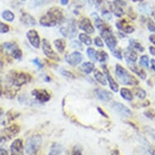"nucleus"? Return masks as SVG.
<instances>
[{
    "label": "nucleus",
    "instance_id": "obj_1",
    "mask_svg": "<svg viewBox=\"0 0 155 155\" xmlns=\"http://www.w3.org/2000/svg\"><path fill=\"white\" fill-rule=\"evenodd\" d=\"M64 21V12L61 8H50L48 12L40 19V25L44 27H54L58 24H62Z\"/></svg>",
    "mask_w": 155,
    "mask_h": 155
},
{
    "label": "nucleus",
    "instance_id": "obj_2",
    "mask_svg": "<svg viewBox=\"0 0 155 155\" xmlns=\"http://www.w3.org/2000/svg\"><path fill=\"white\" fill-rule=\"evenodd\" d=\"M115 76L117 79L124 85H130V86H135L139 84L138 80L129 73V71L127 69H125L120 64H116L115 66Z\"/></svg>",
    "mask_w": 155,
    "mask_h": 155
},
{
    "label": "nucleus",
    "instance_id": "obj_3",
    "mask_svg": "<svg viewBox=\"0 0 155 155\" xmlns=\"http://www.w3.org/2000/svg\"><path fill=\"white\" fill-rule=\"evenodd\" d=\"M30 76L25 72H16V71H12L8 74V84H11L14 86L20 88L24 84H27L30 81Z\"/></svg>",
    "mask_w": 155,
    "mask_h": 155
},
{
    "label": "nucleus",
    "instance_id": "obj_4",
    "mask_svg": "<svg viewBox=\"0 0 155 155\" xmlns=\"http://www.w3.org/2000/svg\"><path fill=\"white\" fill-rule=\"evenodd\" d=\"M41 145V137L39 135H33L26 140V155H37Z\"/></svg>",
    "mask_w": 155,
    "mask_h": 155
},
{
    "label": "nucleus",
    "instance_id": "obj_5",
    "mask_svg": "<svg viewBox=\"0 0 155 155\" xmlns=\"http://www.w3.org/2000/svg\"><path fill=\"white\" fill-rule=\"evenodd\" d=\"M101 37L104 39L105 43L110 51L112 52L114 50H115L118 41L114 33H112L111 28L108 27V28L101 31Z\"/></svg>",
    "mask_w": 155,
    "mask_h": 155
},
{
    "label": "nucleus",
    "instance_id": "obj_6",
    "mask_svg": "<svg viewBox=\"0 0 155 155\" xmlns=\"http://www.w3.org/2000/svg\"><path fill=\"white\" fill-rule=\"evenodd\" d=\"M2 48L15 59H21L22 58V51L14 42H4L2 45Z\"/></svg>",
    "mask_w": 155,
    "mask_h": 155
},
{
    "label": "nucleus",
    "instance_id": "obj_7",
    "mask_svg": "<svg viewBox=\"0 0 155 155\" xmlns=\"http://www.w3.org/2000/svg\"><path fill=\"white\" fill-rule=\"evenodd\" d=\"M60 33L64 38L72 39L77 35V28H76V21L71 20L68 23L67 26L60 28Z\"/></svg>",
    "mask_w": 155,
    "mask_h": 155
},
{
    "label": "nucleus",
    "instance_id": "obj_8",
    "mask_svg": "<svg viewBox=\"0 0 155 155\" xmlns=\"http://www.w3.org/2000/svg\"><path fill=\"white\" fill-rule=\"evenodd\" d=\"M21 131V127L18 125L13 124L8 127L5 129H3L2 132L0 133L1 141H6L14 137L15 135H17Z\"/></svg>",
    "mask_w": 155,
    "mask_h": 155
},
{
    "label": "nucleus",
    "instance_id": "obj_9",
    "mask_svg": "<svg viewBox=\"0 0 155 155\" xmlns=\"http://www.w3.org/2000/svg\"><path fill=\"white\" fill-rule=\"evenodd\" d=\"M41 47H42L43 54L48 59H51V60H54V61H59L60 60L59 55L52 49L51 43L49 42L48 40H46V39H43L42 40Z\"/></svg>",
    "mask_w": 155,
    "mask_h": 155
},
{
    "label": "nucleus",
    "instance_id": "obj_10",
    "mask_svg": "<svg viewBox=\"0 0 155 155\" xmlns=\"http://www.w3.org/2000/svg\"><path fill=\"white\" fill-rule=\"evenodd\" d=\"M111 108L122 117L129 118L130 116H132V113L131 110L120 102H113L111 105Z\"/></svg>",
    "mask_w": 155,
    "mask_h": 155
},
{
    "label": "nucleus",
    "instance_id": "obj_11",
    "mask_svg": "<svg viewBox=\"0 0 155 155\" xmlns=\"http://www.w3.org/2000/svg\"><path fill=\"white\" fill-rule=\"evenodd\" d=\"M31 94L40 103L48 102L51 99V94L46 89H34L32 91Z\"/></svg>",
    "mask_w": 155,
    "mask_h": 155
},
{
    "label": "nucleus",
    "instance_id": "obj_12",
    "mask_svg": "<svg viewBox=\"0 0 155 155\" xmlns=\"http://www.w3.org/2000/svg\"><path fill=\"white\" fill-rule=\"evenodd\" d=\"M26 37L28 38V42L30 43V45L36 49H38L40 47V44H41V41H40V36L38 33V32L35 29H30L28 30L26 33Z\"/></svg>",
    "mask_w": 155,
    "mask_h": 155
},
{
    "label": "nucleus",
    "instance_id": "obj_13",
    "mask_svg": "<svg viewBox=\"0 0 155 155\" xmlns=\"http://www.w3.org/2000/svg\"><path fill=\"white\" fill-rule=\"evenodd\" d=\"M10 150L11 155H25L23 140L19 138L13 140L10 146Z\"/></svg>",
    "mask_w": 155,
    "mask_h": 155
},
{
    "label": "nucleus",
    "instance_id": "obj_14",
    "mask_svg": "<svg viewBox=\"0 0 155 155\" xmlns=\"http://www.w3.org/2000/svg\"><path fill=\"white\" fill-rule=\"evenodd\" d=\"M65 59H66L67 63L68 64H70L71 66H76L82 62L83 55L79 51H75V52H72L69 54H67Z\"/></svg>",
    "mask_w": 155,
    "mask_h": 155
},
{
    "label": "nucleus",
    "instance_id": "obj_15",
    "mask_svg": "<svg viewBox=\"0 0 155 155\" xmlns=\"http://www.w3.org/2000/svg\"><path fill=\"white\" fill-rule=\"evenodd\" d=\"M78 26H79L80 29H81L82 31H84V33H89V34H92L95 32V28L93 26L91 21L89 18L84 17L82 18L81 20H80Z\"/></svg>",
    "mask_w": 155,
    "mask_h": 155
},
{
    "label": "nucleus",
    "instance_id": "obj_16",
    "mask_svg": "<svg viewBox=\"0 0 155 155\" xmlns=\"http://www.w3.org/2000/svg\"><path fill=\"white\" fill-rule=\"evenodd\" d=\"M115 25L120 31H122L124 33H132L135 31L134 26L129 23V21H127L126 19H122L118 21L115 24Z\"/></svg>",
    "mask_w": 155,
    "mask_h": 155
},
{
    "label": "nucleus",
    "instance_id": "obj_17",
    "mask_svg": "<svg viewBox=\"0 0 155 155\" xmlns=\"http://www.w3.org/2000/svg\"><path fill=\"white\" fill-rule=\"evenodd\" d=\"M94 94L98 99L102 102H110L113 97V94L110 92L102 89H94Z\"/></svg>",
    "mask_w": 155,
    "mask_h": 155
},
{
    "label": "nucleus",
    "instance_id": "obj_18",
    "mask_svg": "<svg viewBox=\"0 0 155 155\" xmlns=\"http://www.w3.org/2000/svg\"><path fill=\"white\" fill-rule=\"evenodd\" d=\"M20 19H21V23L26 26H34L37 24L35 18L32 16L30 14H28V12H25L24 10H21V18Z\"/></svg>",
    "mask_w": 155,
    "mask_h": 155
},
{
    "label": "nucleus",
    "instance_id": "obj_19",
    "mask_svg": "<svg viewBox=\"0 0 155 155\" xmlns=\"http://www.w3.org/2000/svg\"><path fill=\"white\" fill-rule=\"evenodd\" d=\"M124 55L125 60H126V62H127L128 64H135V63L137 62V54L136 51H134L133 49L131 48L130 46H128V47L126 49V51H124Z\"/></svg>",
    "mask_w": 155,
    "mask_h": 155
},
{
    "label": "nucleus",
    "instance_id": "obj_20",
    "mask_svg": "<svg viewBox=\"0 0 155 155\" xmlns=\"http://www.w3.org/2000/svg\"><path fill=\"white\" fill-rule=\"evenodd\" d=\"M102 68H103V70H104L105 76L107 77V81H108V83H109V86L110 88V89H111L113 92H115V93L119 91V84H118L117 83L115 82V81L112 78L111 75L110 74L109 70H108V68H107V66H106V65H102Z\"/></svg>",
    "mask_w": 155,
    "mask_h": 155
},
{
    "label": "nucleus",
    "instance_id": "obj_21",
    "mask_svg": "<svg viewBox=\"0 0 155 155\" xmlns=\"http://www.w3.org/2000/svg\"><path fill=\"white\" fill-rule=\"evenodd\" d=\"M109 8L110 12L113 13L116 17H122L124 14V12L123 10L122 7L117 4V3H115L114 2L109 3Z\"/></svg>",
    "mask_w": 155,
    "mask_h": 155
},
{
    "label": "nucleus",
    "instance_id": "obj_22",
    "mask_svg": "<svg viewBox=\"0 0 155 155\" xmlns=\"http://www.w3.org/2000/svg\"><path fill=\"white\" fill-rule=\"evenodd\" d=\"M91 17L94 19V24H95V26H96L97 28H98L100 31L103 30L105 28H108L109 26L107 25V24L105 23L104 21L101 19L99 17V15H97L96 12H93L91 15Z\"/></svg>",
    "mask_w": 155,
    "mask_h": 155
},
{
    "label": "nucleus",
    "instance_id": "obj_23",
    "mask_svg": "<svg viewBox=\"0 0 155 155\" xmlns=\"http://www.w3.org/2000/svg\"><path fill=\"white\" fill-rule=\"evenodd\" d=\"M129 68L130 70L132 71H133L134 73H136L137 75L139 77H140V79L142 80H145L146 79V77H147V74L145 72L143 68H141L140 67L137 66V65H136L134 64H129Z\"/></svg>",
    "mask_w": 155,
    "mask_h": 155
},
{
    "label": "nucleus",
    "instance_id": "obj_24",
    "mask_svg": "<svg viewBox=\"0 0 155 155\" xmlns=\"http://www.w3.org/2000/svg\"><path fill=\"white\" fill-rule=\"evenodd\" d=\"M63 153H64L63 145L58 143H54L53 145H51L49 155H62Z\"/></svg>",
    "mask_w": 155,
    "mask_h": 155
},
{
    "label": "nucleus",
    "instance_id": "obj_25",
    "mask_svg": "<svg viewBox=\"0 0 155 155\" xmlns=\"http://www.w3.org/2000/svg\"><path fill=\"white\" fill-rule=\"evenodd\" d=\"M94 78L97 81L100 83L102 85H104L106 86L107 84V77L105 76L104 74L98 70H94Z\"/></svg>",
    "mask_w": 155,
    "mask_h": 155
},
{
    "label": "nucleus",
    "instance_id": "obj_26",
    "mask_svg": "<svg viewBox=\"0 0 155 155\" xmlns=\"http://www.w3.org/2000/svg\"><path fill=\"white\" fill-rule=\"evenodd\" d=\"M51 0H30L28 3V8H36L49 3Z\"/></svg>",
    "mask_w": 155,
    "mask_h": 155
},
{
    "label": "nucleus",
    "instance_id": "obj_27",
    "mask_svg": "<svg viewBox=\"0 0 155 155\" xmlns=\"http://www.w3.org/2000/svg\"><path fill=\"white\" fill-rule=\"evenodd\" d=\"M80 70L85 74H90L94 70V64L91 62H85L81 65Z\"/></svg>",
    "mask_w": 155,
    "mask_h": 155
},
{
    "label": "nucleus",
    "instance_id": "obj_28",
    "mask_svg": "<svg viewBox=\"0 0 155 155\" xmlns=\"http://www.w3.org/2000/svg\"><path fill=\"white\" fill-rule=\"evenodd\" d=\"M54 46L59 53H64V50L66 48V42L64 39L59 38L54 41Z\"/></svg>",
    "mask_w": 155,
    "mask_h": 155
},
{
    "label": "nucleus",
    "instance_id": "obj_29",
    "mask_svg": "<svg viewBox=\"0 0 155 155\" xmlns=\"http://www.w3.org/2000/svg\"><path fill=\"white\" fill-rule=\"evenodd\" d=\"M120 95L123 98L127 101H132L133 100V94L130 89L127 88H122L120 89Z\"/></svg>",
    "mask_w": 155,
    "mask_h": 155
},
{
    "label": "nucleus",
    "instance_id": "obj_30",
    "mask_svg": "<svg viewBox=\"0 0 155 155\" xmlns=\"http://www.w3.org/2000/svg\"><path fill=\"white\" fill-rule=\"evenodd\" d=\"M129 46L136 51L143 52V51H145V48L143 47V46H141V44H140L139 41L134 40V39H131V40H130Z\"/></svg>",
    "mask_w": 155,
    "mask_h": 155
},
{
    "label": "nucleus",
    "instance_id": "obj_31",
    "mask_svg": "<svg viewBox=\"0 0 155 155\" xmlns=\"http://www.w3.org/2000/svg\"><path fill=\"white\" fill-rule=\"evenodd\" d=\"M2 18L8 22H12L15 19V14L12 11L5 10L2 13Z\"/></svg>",
    "mask_w": 155,
    "mask_h": 155
},
{
    "label": "nucleus",
    "instance_id": "obj_32",
    "mask_svg": "<svg viewBox=\"0 0 155 155\" xmlns=\"http://www.w3.org/2000/svg\"><path fill=\"white\" fill-rule=\"evenodd\" d=\"M79 40L81 42H82L83 44H84V45H86V46H91L92 45V39L91 38L89 37L88 34H86V33H80L79 34Z\"/></svg>",
    "mask_w": 155,
    "mask_h": 155
},
{
    "label": "nucleus",
    "instance_id": "obj_33",
    "mask_svg": "<svg viewBox=\"0 0 155 155\" xmlns=\"http://www.w3.org/2000/svg\"><path fill=\"white\" fill-rule=\"evenodd\" d=\"M87 55L93 62L97 61V51H95L93 47L87 49Z\"/></svg>",
    "mask_w": 155,
    "mask_h": 155
},
{
    "label": "nucleus",
    "instance_id": "obj_34",
    "mask_svg": "<svg viewBox=\"0 0 155 155\" xmlns=\"http://www.w3.org/2000/svg\"><path fill=\"white\" fill-rule=\"evenodd\" d=\"M133 93H134L135 96L140 98V99H145V97H146V92H145V89H143L142 88H140V87H137L136 88L133 90Z\"/></svg>",
    "mask_w": 155,
    "mask_h": 155
},
{
    "label": "nucleus",
    "instance_id": "obj_35",
    "mask_svg": "<svg viewBox=\"0 0 155 155\" xmlns=\"http://www.w3.org/2000/svg\"><path fill=\"white\" fill-rule=\"evenodd\" d=\"M108 59V54L105 51H97V60L100 63H105Z\"/></svg>",
    "mask_w": 155,
    "mask_h": 155
},
{
    "label": "nucleus",
    "instance_id": "obj_36",
    "mask_svg": "<svg viewBox=\"0 0 155 155\" xmlns=\"http://www.w3.org/2000/svg\"><path fill=\"white\" fill-rule=\"evenodd\" d=\"M149 61H150V59H149L148 55H142L139 60V64H140V66L148 68L149 67Z\"/></svg>",
    "mask_w": 155,
    "mask_h": 155
},
{
    "label": "nucleus",
    "instance_id": "obj_37",
    "mask_svg": "<svg viewBox=\"0 0 155 155\" xmlns=\"http://www.w3.org/2000/svg\"><path fill=\"white\" fill-rule=\"evenodd\" d=\"M10 31V27L7 24L3 22H0V33L4 34V33H8Z\"/></svg>",
    "mask_w": 155,
    "mask_h": 155
},
{
    "label": "nucleus",
    "instance_id": "obj_38",
    "mask_svg": "<svg viewBox=\"0 0 155 155\" xmlns=\"http://www.w3.org/2000/svg\"><path fill=\"white\" fill-rule=\"evenodd\" d=\"M147 28L149 31L152 32V33H155V22L152 19H149L147 21Z\"/></svg>",
    "mask_w": 155,
    "mask_h": 155
},
{
    "label": "nucleus",
    "instance_id": "obj_39",
    "mask_svg": "<svg viewBox=\"0 0 155 155\" xmlns=\"http://www.w3.org/2000/svg\"><path fill=\"white\" fill-rule=\"evenodd\" d=\"M102 16L104 20H107V21L111 20V17H112L110 12L107 10V9H103V10L102 11Z\"/></svg>",
    "mask_w": 155,
    "mask_h": 155
},
{
    "label": "nucleus",
    "instance_id": "obj_40",
    "mask_svg": "<svg viewBox=\"0 0 155 155\" xmlns=\"http://www.w3.org/2000/svg\"><path fill=\"white\" fill-rule=\"evenodd\" d=\"M60 73L63 75L64 76L67 77V78H70V79H75V75H74L71 71H69L68 70H64V69H62Z\"/></svg>",
    "mask_w": 155,
    "mask_h": 155
},
{
    "label": "nucleus",
    "instance_id": "obj_41",
    "mask_svg": "<svg viewBox=\"0 0 155 155\" xmlns=\"http://www.w3.org/2000/svg\"><path fill=\"white\" fill-rule=\"evenodd\" d=\"M94 44L97 46H98V47H103L104 46V43H103V41H102V40L99 37H96L95 38V39H94Z\"/></svg>",
    "mask_w": 155,
    "mask_h": 155
},
{
    "label": "nucleus",
    "instance_id": "obj_42",
    "mask_svg": "<svg viewBox=\"0 0 155 155\" xmlns=\"http://www.w3.org/2000/svg\"><path fill=\"white\" fill-rule=\"evenodd\" d=\"M112 54H113V55H114L115 58H117V59H123L122 52L120 51V50H114V51H112Z\"/></svg>",
    "mask_w": 155,
    "mask_h": 155
},
{
    "label": "nucleus",
    "instance_id": "obj_43",
    "mask_svg": "<svg viewBox=\"0 0 155 155\" xmlns=\"http://www.w3.org/2000/svg\"><path fill=\"white\" fill-rule=\"evenodd\" d=\"M71 46H72V47H74V48L79 49V50H83V46H82V45L81 44V42H79L78 41H72V42H71Z\"/></svg>",
    "mask_w": 155,
    "mask_h": 155
},
{
    "label": "nucleus",
    "instance_id": "obj_44",
    "mask_svg": "<svg viewBox=\"0 0 155 155\" xmlns=\"http://www.w3.org/2000/svg\"><path fill=\"white\" fill-rule=\"evenodd\" d=\"M71 155H82L81 150L80 148H78V146H76L72 150V153H71Z\"/></svg>",
    "mask_w": 155,
    "mask_h": 155
},
{
    "label": "nucleus",
    "instance_id": "obj_45",
    "mask_svg": "<svg viewBox=\"0 0 155 155\" xmlns=\"http://www.w3.org/2000/svg\"><path fill=\"white\" fill-rule=\"evenodd\" d=\"M33 63L35 64L38 68H43V64H42V63L39 60V59H34L33 60Z\"/></svg>",
    "mask_w": 155,
    "mask_h": 155
},
{
    "label": "nucleus",
    "instance_id": "obj_46",
    "mask_svg": "<svg viewBox=\"0 0 155 155\" xmlns=\"http://www.w3.org/2000/svg\"><path fill=\"white\" fill-rule=\"evenodd\" d=\"M128 15H129L130 17L132 18V19H135V18L137 17V15L135 14V12H133V10H132V8H130V10L128 11Z\"/></svg>",
    "mask_w": 155,
    "mask_h": 155
},
{
    "label": "nucleus",
    "instance_id": "obj_47",
    "mask_svg": "<svg viewBox=\"0 0 155 155\" xmlns=\"http://www.w3.org/2000/svg\"><path fill=\"white\" fill-rule=\"evenodd\" d=\"M114 2L115 3H117L120 6H126V3H125L124 0H114Z\"/></svg>",
    "mask_w": 155,
    "mask_h": 155
},
{
    "label": "nucleus",
    "instance_id": "obj_48",
    "mask_svg": "<svg viewBox=\"0 0 155 155\" xmlns=\"http://www.w3.org/2000/svg\"><path fill=\"white\" fill-rule=\"evenodd\" d=\"M103 2H104V0H95L94 1V4L96 5L97 8H99L100 6L103 3Z\"/></svg>",
    "mask_w": 155,
    "mask_h": 155
},
{
    "label": "nucleus",
    "instance_id": "obj_49",
    "mask_svg": "<svg viewBox=\"0 0 155 155\" xmlns=\"http://www.w3.org/2000/svg\"><path fill=\"white\" fill-rule=\"evenodd\" d=\"M149 40L152 44H153L155 46V34H151V35L149 37Z\"/></svg>",
    "mask_w": 155,
    "mask_h": 155
},
{
    "label": "nucleus",
    "instance_id": "obj_50",
    "mask_svg": "<svg viewBox=\"0 0 155 155\" xmlns=\"http://www.w3.org/2000/svg\"><path fill=\"white\" fill-rule=\"evenodd\" d=\"M97 110H98V112H99L100 114H102V116H104L105 118H108V115H107V114H106V113H105L104 111H102V110L101 109V108H100V107H97Z\"/></svg>",
    "mask_w": 155,
    "mask_h": 155
},
{
    "label": "nucleus",
    "instance_id": "obj_51",
    "mask_svg": "<svg viewBox=\"0 0 155 155\" xmlns=\"http://www.w3.org/2000/svg\"><path fill=\"white\" fill-rule=\"evenodd\" d=\"M149 51H150V54H151L153 56H154L155 57V47L154 46H150Z\"/></svg>",
    "mask_w": 155,
    "mask_h": 155
},
{
    "label": "nucleus",
    "instance_id": "obj_52",
    "mask_svg": "<svg viewBox=\"0 0 155 155\" xmlns=\"http://www.w3.org/2000/svg\"><path fill=\"white\" fill-rule=\"evenodd\" d=\"M0 155H8V151H7L5 149L1 148V149H0Z\"/></svg>",
    "mask_w": 155,
    "mask_h": 155
},
{
    "label": "nucleus",
    "instance_id": "obj_53",
    "mask_svg": "<svg viewBox=\"0 0 155 155\" xmlns=\"http://www.w3.org/2000/svg\"><path fill=\"white\" fill-rule=\"evenodd\" d=\"M150 65H151V68H152L155 72V59H152L150 60Z\"/></svg>",
    "mask_w": 155,
    "mask_h": 155
},
{
    "label": "nucleus",
    "instance_id": "obj_54",
    "mask_svg": "<svg viewBox=\"0 0 155 155\" xmlns=\"http://www.w3.org/2000/svg\"><path fill=\"white\" fill-rule=\"evenodd\" d=\"M60 1V3H61V5L63 6H65V5H68L69 3V0H59Z\"/></svg>",
    "mask_w": 155,
    "mask_h": 155
},
{
    "label": "nucleus",
    "instance_id": "obj_55",
    "mask_svg": "<svg viewBox=\"0 0 155 155\" xmlns=\"http://www.w3.org/2000/svg\"><path fill=\"white\" fill-rule=\"evenodd\" d=\"M3 110L0 108V123H1L2 120H3Z\"/></svg>",
    "mask_w": 155,
    "mask_h": 155
},
{
    "label": "nucleus",
    "instance_id": "obj_56",
    "mask_svg": "<svg viewBox=\"0 0 155 155\" xmlns=\"http://www.w3.org/2000/svg\"><path fill=\"white\" fill-rule=\"evenodd\" d=\"M94 1L95 0H88V3H89V7H93L94 5Z\"/></svg>",
    "mask_w": 155,
    "mask_h": 155
},
{
    "label": "nucleus",
    "instance_id": "obj_57",
    "mask_svg": "<svg viewBox=\"0 0 155 155\" xmlns=\"http://www.w3.org/2000/svg\"><path fill=\"white\" fill-rule=\"evenodd\" d=\"M111 155H120V153H119V151H118V150H114V151L112 152Z\"/></svg>",
    "mask_w": 155,
    "mask_h": 155
},
{
    "label": "nucleus",
    "instance_id": "obj_58",
    "mask_svg": "<svg viewBox=\"0 0 155 155\" xmlns=\"http://www.w3.org/2000/svg\"><path fill=\"white\" fill-rule=\"evenodd\" d=\"M2 92H3V89H2V84H1V81H0V96L2 95Z\"/></svg>",
    "mask_w": 155,
    "mask_h": 155
},
{
    "label": "nucleus",
    "instance_id": "obj_59",
    "mask_svg": "<svg viewBox=\"0 0 155 155\" xmlns=\"http://www.w3.org/2000/svg\"><path fill=\"white\" fill-rule=\"evenodd\" d=\"M150 155H155V150H150Z\"/></svg>",
    "mask_w": 155,
    "mask_h": 155
},
{
    "label": "nucleus",
    "instance_id": "obj_60",
    "mask_svg": "<svg viewBox=\"0 0 155 155\" xmlns=\"http://www.w3.org/2000/svg\"><path fill=\"white\" fill-rule=\"evenodd\" d=\"M132 2H135V3H137V2H143L144 0H132Z\"/></svg>",
    "mask_w": 155,
    "mask_h": 155
},
{
    "label": "nucleus",
    "instance_id": "obj_61",
    "mask_svg": "<svg viewBox=\"0 0 155 155\" xmlns=\"http://www.w3.org/2000/svg\"><path fill=\"white\" fill-rule=\"evenodd\" d=\"M152 16L153 17V19L155 20V11H153V12H152Z\"/></svg>",
    "mask_w": 155,
    "mask_h": 155
},
{
    "label": "nucleus",
    "instance_id": "obj_62",
    "mask_svg": "<svg viewBox=\"0 0 155 155\" xmlns=\"http://www.w3.org/2000/svg\"><path fill=\"white\" fill-rule=\"evenodd\" d=\"M2 67H3V62H2V60L0 59V69L2 68Z\"/></svg>",
    "mask_w": 155,
    "mask_h": 155
},
{
    "label": "nucleus",
    "instance_id": "obj_63",
    "mask_svg": "<svg viewBox=\"0 0 155 155\" xmlns=\"http://www.w3.org/2000/svg\"><path fill=\"white\" fill-rule=\"evenodd\" d=\"M0 142H2V141H1V137H0Z\"/></svg>",
    "mask_w": 155,
    "mask_h": 155
},
{
    "label": "nucleus",
    "instance_id": "obj_64",
    "mask_svg": "<svg viewBox=\"0 0 155 155\" xmlns=\"http://www.w3.org/2000/svg\"><path fill=\"white\" fill-rule=\"evenodd\" d=\"M22 1H25V0H22Z\"/></svg>",
    "mask_w": 155,
    "mask_h": 155
}]
</instances>
